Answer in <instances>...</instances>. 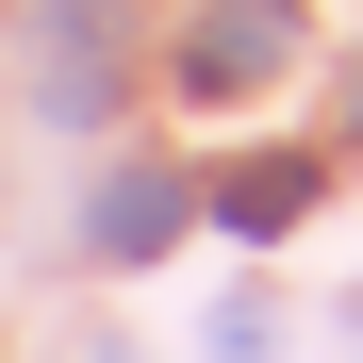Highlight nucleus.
<instances>
[{
	"label": "nucleus",
	"mask_w": 363,
	"mask_h": 363,
	"mask_svg": "<svg viewBox=\"0 0 363 363\" xmlns=\"http://www.w3.org/2000/svg\"><path fill=\"white\" fill-rule=\"evenodd\" d=\"M297 67V0H199V17H182V99H264Z\"/></svg>",
	"instance_id": "nucleus-1"
},
{
	"label": "nucleus",
	"mask_w": 363,
	"mask_h": 363,
	"mask_svg": "<svg viewBox=\"0 0 363 363\" xmlns=\"http://www.w3.org/2000/svg\"><path fill=\"white\" fill-rule=\"evenodd\" d=\"M182 215H199V182H182V165H116V182H99V215H83V248H99V264H165V248H182Z\"/></svg>",
	"instance_id": "nucleus-2"
},
{
	"label": "nucleus",
	"mask_w": 363,
	"mask_h": 363,
	"mask_svg": "<svg viewBox=\"0 0 363 363\" xmlns=\"http://www.w3.org/2000/svg\"><path fill=\"white\" fill-rule=\"evenodd\" d=\"M99 50H116V0H50V116H67V133L116 116V67H99Z\"/></svg>",
	"instance_id": "nucleus-3"
},
{
	"label": "nucleus",
	"mask_w": 363,
	"mask_h": 363,
	"mask_svg": "<svg viewBox=\"0 0 363 363\" xmlns=\"http://www.w3.org/2000/svg\"><path fill=\"white\" fill-rule=\"evenodd\" d=\"M314 182H330L314 149H264V165H231V182H199V199H215L231 231H297V215H314Z\"/></svg>",
	"instance_id": "nucleus-4"
},
{
	"label": "nucleus",
	"mask_w": 363,
	"mask_h": 363,
	"mask_svg": "<svg viewBox=\"0 0 363 363\" xmlns=\"http://www.w3.org/2000/svg\"><path fill=\"white\" fill-rule=\"evenodd\" d=\"M347 133H363V99H347Z\"/></svg>",
	"instance_id": "nucleus-5"
}]
</instances>
